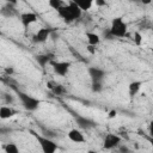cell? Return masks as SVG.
Masks as SVG:
<instances>
[{
  "mask_svg": "<svg viewBox=\"0 0 153 153\" xmlns=\"http://www.w3.org/2000/svg\"><path fill=\"white\" fill-rule=\"evenodd\" d=\"M56 12H57L59 17L67 24L79 19L82 14L81 8L78 5H75L74 2H71V1L67 5H62L60 8L56 10Z\"/></svg>",
  "mask_w": 153,
  "mask_h": 153,
  "instance_id": "1",
  "label": "cell"
},
{
  "mask_svg": "<svg viewBox=\"0 0 153 153\" xmlns=\"http://www.w3.org/2000/svg\"><path fill=\"white\" fill-rule=\"evenodd\" d=\"M108 30L115 38H123L127 36L128 25L122 17H115V18H112L111 25Z\"/></svg>",
  "mask_w": 153,
  "mask_h": 153,
  "instance_id": "2",
  "label": "cell"
},
{
  "mask_svg": "<svg viewBox=\"0 0 153 153\" xmlns=\"http://www.w3.org/2000/svg\"><path fill=\"white\" fill-rule=\"evenodd\" d=\"M30 133H31V135L37 140V142H38L39 146H41V149H42L44 153H55V152L59 149L57 143H56L55 141H53L50 137L43 136V135L38 134L37 131H35V130H32V129L30 130Z\"/></svg>",
  "mask_w": 153,
  "mask_h": 153,
  "instance_id": "3",
  "label": "cell"
},
{
  "mask_svg": "<svg viewBox=\"0 0 153 153\" xmlns=\"http://www.w3.org/2000/svg\"><path fill=\"white\" fill-rule=\"evenodd\" d=\"M17 96L23 105V108L27 111H36L38 109V106L41 105V100L23 92V91H17Z\"/></svg>",
  "mask_w": 153,
  "mask_h": 153,
  "instance_id": "4",
  "label": "cell"
},
{
  "mask_svg": "<svg viewBox=\"0 0 153 153\" xmlns=\"http://www.w3.org/2000/svg\"><path fill=\"white\" fill-rule=\"evenodd\" d=\"M51 67H53V71L56 75L59 76H66L69 72V68H71V62L68 61H55V60H51L50 63H49Z\"/></svg>",
  "mask_w": 153,
  "mask_h": 153,
  "instance_id": "5",
  "label": "cell"
},
{
  "mask_svg": "<svg viewBox=\"0 0 153 153\" xmlns=\"http://www.w3.org/2000/svg\"><path fill=\"white\" fill-rule=\"evenodd\" d=\"M121 143V137L117 135V134H112V133H109L105 135L104 137V141H103V147L105 149H112L117 146H120Z\"/></svg>",
  "mask_w": 153,
  "mask_h": 153,
  "instance_id": "6",
  "label": "cell"
},
{
  "mask_svg": "<svg viewBox=\"0 0 153 153\" xmlns=\"http://www.w3.org/2000/svg\"><path fill=\"white\" fill-rule=\"evenodd\" d=\"M50 33H51V29H49V27H41V29H38V31L32 36L31 41H32L33 43H36V44H38V43H44V42L49 38Z\"/></svg>",
  "mask_w": 153,
  "mask_h": 153,
  "instance_id": "7",
  "label": "cell"
},
{
  "mask_svg": "<svg viewBox=\"0 0 153 153\" xmlns=\"http://www.w3.org/2000/svg\"><path fill=\"white\" fill-rule=\"evenodd\" d=\"M87 72H88V76L91 78V81H103L105 75H106L104 69H102L99 67H96V66L88 67Z\"/></svg>",
  "mask_w": 153,
  "mask_h": 153,
  "instance_id": "8",
  "label": "cell"
},
{
  "mask_svg": "<svg viewBox=\"0 0 153 153\" xmlns=\"http://www.w3.org/2000/svg\"><path fill=\"white\" fill-rule=\"evenodd\" d=\"M36 22H37V14L33 12H24L20 14V23L25 29H27L31 24Z\"/></svg>",
  "mask_w": 153,
  "mask_h": 153,
  "instance_id": "9",
  "label": "cell"
},
{
  "mask_svg": "<svg viewBox=\"0 0 153 153\" xmlns=\"http://www.w3.org/2000/svg\"><path fill=\"white\" fill-rule=\"evenodd\" d=\"M67 136H68V139H69L72 142H75V143H84V142L86 141L84 134H82L79 129H76V128L71 129V130L67 133Z\"/></svg>",
  "mask_w": 153,
  "mask_h": 153,
  "instance_id": "10",
  "label": "cell"
},
{
  "mask_svg": "<svg viewBox=\"0 0 153 153\" xmlns=\"http://www.w3.org/2000/svg\"><path fill=\"white\" fill-rule=\"evenodd\" d=\"M75 122H76V124H78L80 128H82V129H90V128L96 127V124H97L94 121H92V120H90V118H86V117H84V116H79V115L75 116Z\"/></svg>",
  "mask_w": 153,
  "mask_h": 153,
  "instance_id": "11",
  "label": "cell"
},
{
  "mask_svg": "<svg viewBox=\"0 0 153 153\" xmlns=\"http://www.w3.org/2000/svg\"><path fill=\"white\" fill-rule=\"evenodd\" d=\"M16 114H17V111L13 108L8 106V105L0 106V118L1 120H8V118L13 117Z\"/></svg>",
  "mask_w": 153,
  "mask_h": 153,
  "instance_id": "12",
  "label": "cell"
},
{
  "mask_svg": "<svg viewBox=\"0 0 153 153\" xmlns=\"http://www.w3.org/2000/svg\"><path fill=\"white\" fill-rule=\"evenodd\" d=\"M142 84H143V82H142L141 80H134V81H131V82L128 85V93H129V96H130V97L136 96V94L139 93V91H140Z\"/></svg>",
  "mask_w": 153,
  "mask_h": 153,
  "instance_id": "13",
  "label": "cell"
},
{
  "mask_svg": "<svg viewBox=\"0 0 153 153\" xmlns=\"http://www.w3.org/2000/svg\"><path fill=\"white\" fill-rule=\"evenodd\" d=\"M54 60V55L53 54H39L36 56V61L38 62V65L44 68L48 63H50V61Z\"/></svg>",
  "mask_w": 153,
  "mask_h": 153,
  "instance_id": "14",
  "label": "cell"
},
{
  "mask_svg": "<svg viewBox=\"0 0 153 153\" xmlns=\"http://www.w3.org/2000/svg\"><path fill=\"white\" fill-rule=\"evenodd\" d=\"M69 1L78 5L81 8V11H88L93 4V0H69Z\"/></svg>",
  "mask_w": 153,
  "mask_h": 153,
  "instance_id": "15",
  "label": "cell"
},
{
  "mask_svg": "<svg viewBox=\"0 0 153 153\" xmlns=\"http://www.w3.org/2000/svg\"><path fill=\"white\" fill-rule=\"evenodd\" d=\"M86 38L87 43L91 45H98L100 43V36L94 32H86Z\"/></svg>",
  "mask_w": 153,
  "mask_h": 153,
  "instance_id": "16",
  "label": "cell"
},
{
  "mask_svg": "<svg viewBox=\"0 0 153 153\" xmlns=\"http://www.w3.org/2000/svg\"><path fill=\"white\" fill-rule=\"evenodd\" d=\"M2 149L6 153H19V147L16 143H5L2 146Z\"/></svg>",
  "mask_w": 153,
  "mask_h": 153,
  "instance_id": "17",
  "label": "cell"
},
{
  "mask_svg": "<svg viewBox=\"0 0 153 153\" xmlns=\"http://www.w3.org/2000/svg\"><path fill=\"white\" fill-rule=\"evenodd\" d=\"M91 90L92 92H100L103 90V81H92L91 82Z\"/></svg>",
  "mask_w": 153,
  "mask_h": 153,
  "instance_id": "18",
  "label": "cell"
},
{
  "mask_svg": "<svg viewBox=\"0 0 153 153\" xmlns=\"http://www.w3.org/2000/svg\"><path fill=\"white\" fill-rule=\"evenodd\" d=\"M48 4H49V6H50L51 8H54V10H57V8H60L62 5H65V4H63V0H48Z\"/></svg>",
  "mask_w": 153,
  "mask_h": 153,
  "instance_id": "19",
  "label": "cell"
},
{
  "mask_svg": "<svg viewBox=\"0 0 153 153\" xmlns=\"http://www.w3.org/2000/svg\"><path fill=\"white\" fill-rule=\"evenodd\" d=\"M51 91H53V93H55V94H57V96H61V94L65 92V88H63V86L60 85V84H54Z\"/></svg>",
  "mask_w": 153,
  "mask_h": 153,
  "instance_id": "20",
  "label": "cell"
},
{
  "mask_svg": "<svg viewBox=\"0 0 153 153\" xmlns=\"http://www.w3.org/2000/svg\"><path fill=\"white\" fill-rule=\"evenodd\" d=\"M134 43L136 44V45H141L142 44V36H141V33L140 32H134Z\"/></svg>",
  "mask_w": 153,
  "mask_h": 153,
  "instance_id": "21",
  "label": "cell"
},
{
  "mask_svg": "<svg viewBox=\"0 0 153 153\" xmlns=\"http://www.w3.org/2000/svg\"><path fill=\"white\" fill-rule=\"evenodd\" d=\"M103 35H104V38H105V39H109V41H111V39H115V37H114V36H112V35L109 32V30H105Z\"/></svg>",
  "mask_w": 153,
  "mask_h": 153,
  "instance_id": "22",
  "label": "cell"
},
{
  "mask_svg": "<svg viewBox=\"0 0 153 153\" xmlns=\"http://www.w3.org/2000/svg\"><path fill=\"white\" fill-rule=\"evenodd\" d=\"M87 50H88V53L90 54H94L96 53V45H91V44H87Z\"/></svg>",
  "mask_w": 153,
  "mask_h": 153,
  "instance_id": "23",
  "label": "cell"
},
{
  "mask_svg": "<svg viewBox=\"0 0 153 153\" xmlns=\"http://www.w3.org/2000/svg\"><path fill=\"white\" fill-rule=\"evenodd\" d=\"M94 2H96V5L97 6H99V7H102V6H105V0H93Z\"/></svg>",
  "mask_w": 153,
  "mask_h": 153,
  "instance_id": "24",
  "label": "cell"
},
{
  "mask_svg": "<svg viewBox=\"0 0 153 153\" xmlns=\"http://www.w3.org/2000/svg\"><path fill=\"white\" fill-rule=\"evenodd\" d=\"M116 115H117V111H116V110H111V111L109 112L108 117H109V118H115V117H116Z\"/></svg>",
  "mask_w": 153,
  "mask_h": 153,
  "instance_id": "25",
  "label": "cell"
},
{
  "mask_svg": "<svg viewBox=\"0 0 153 153\" xmlns=\"http://www.w3.org/2000/svg\"><path fill=\"white\" fill-rule=\"evenodd\" d=\"M5 72H6L7 74H11V73H13V68H12V67H10V68L7 67V68L5 69Z\"/></svg>",
  "mask_w": 153,
  "mask_h": 153,
  "instance_id": "26",
  "label": "cell"
},
{
  "mask_svg": "<svg viewBox=\"0 0 153 153\" xmlns=\"http://www.w3.org/2000/svg\"><path fill=\"white\" fill-rule=\"evenodd\" d=\"M140 1H141V2L143 4V5H149L152 0H140Z\"/></svg>",
  "mask_w": 153,
  "mask_h": 153,
  "instance_id": "27",
  "label": "cell"
},
{
  "mask_svg": "<svg viewBox=\"0 0 153 153\" xmlns=\"http://www.w3.org/2000/svg\"><path fill=\"white\" fill-rule=\"evenodd\" d=\"M4 1H6L8 4H12V5H16L17 4V0H4Z\"/></svg>",
  "mask_w": 153,
  "mask_h": 153,
  "instance_id": "28",
  "label": "cell"
}]
</instances>
